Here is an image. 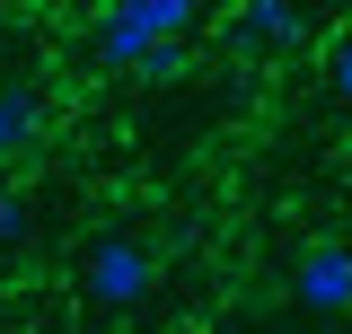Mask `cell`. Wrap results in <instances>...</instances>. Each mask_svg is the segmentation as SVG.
<instances>
[{
  "label": "cell",
  "instance_id": "277c9868",
  "mask_svg": "<svg viewBox=\"0 0 352 334\" xmlns=\"http://www.w3.org/2000/svg\"><path fill=\"white\" fill-rule=\"evenodd\" d=\"M291 36H300V9H282V0H247V9H229V44H238V53H282Z\"/></svg>",
  "mask_w": 352,
  "mask_h": 334
},
{
  "label": "cell",
  "instance_id": "6da1fadb",
  "mask_svg": "<svg viewBox=\"0 0 352 334\" xmlns=\"http://www.w3.org/2000/svg\"><path fill=\"white\" fill-rule=\"evenodd\" d=\"M194 18H203L194 0H115V9L97 18V36H88V44H97L106 71H141L150 53H168V44L194 36Z\"/></svg>",
  "mask_w": 352,
  "mask_h": 334
},
{
  "label": "cell",
  "instance_id": "7a4b0ae2",
  "mask_svg": "<svg viewBox=\"0 0 352 334\" xmlns=\"http://www.w3.org/2000/svg\"><path fill=\"white\" fill-rule=\"evenodd\" d=\"M150 282H159V255L141 247V238L115 229V238H97V247H88V299H97V308H141Z\"/></svg>",
  "mask_w": 352,
  "mask_h": 334
},
{
  "label": "cell",
  "instance_id": "9c48e42d",
  "mask_svg": "<svg viewBox=\"0 0 352 334\" xmlns=\"http://www.w3.org/2000/svg\"><path fill=\"white\" fill-rule=\"evenodd\" d=\"M185 334H194V326H185Z\"/></svg>",
  "mask_w": 352,
  "mask_h": 334
},
{
  "label": "cell",
  "instance_id": "3957f363",
  "mask_svg": "<svg viewBox=\"0 0 352 334\" xmlns=\"http://www.w3.org/2000/svg\"><path fill=\"white\" fill-rule=\"evenodd\" d=\"M291 299H300L308 317H344V308H352V247H344V238H317V247L300 255Z\"/></svg>",
  "mask_w": 352,
  "mask_h": 334
},
{
  "label": "cell",
  "instance_id": "5b68a950",
  "mask_svg": "<svg viewBox=\"0 0 352 334\" xmlns=\"http://www.w3.org/2000/svg\"><path fill=\"white\" fill-rule=\"evenodd\" d=\"M36 132H44V106H36V88H27V80H0V159L36 150Z\"/></svg>",
  "mask_w": 352,
  "mask_h": 334
},
{
  "label": "cell",
  "instance_id": "8992f818",
  "mask_svg": "<svg viewBox=\"0 0 352 334\" xmlns=\"http://www.w3.org/2000/svg\"><path fill=\"white\" fill-rule=\"evenodd\" d=\"M185 71H194V53H185V44H168V53H150V62H141V80H185Z\"/></svg>",
  "mask_w": 352,
  "mask_h": 334
},
{
  "label": "cell",
  "instance_id": "52a82bcc",
  "mask_svg": "<svg viewBox=\"0 0 352 334\" xmlns=\"http://www.w3.org/2000/svg\"><path fill=\"white\" fill-rule=\"evenodd\" d=\"M326 88H335V97H344V106H352V36L335 44V53H326Z\"/></svg>",
  "mask_w": 352,
  "mask_h": 334
},
{
  "label": "cell",
  "instance_id": "ba28073f",
  "mask_svg": "<svg viewBox=\"0 0 352 334\" xmlns=\"http://www.w3.org/2000/svg\"><path fill=\"white\" fill-rule=\"evenodd\" d=\"M27 238V194H0V247Z\"/></svg>",
  "mask_w": 352,
  "mask_h": 334
}]
</instances>
